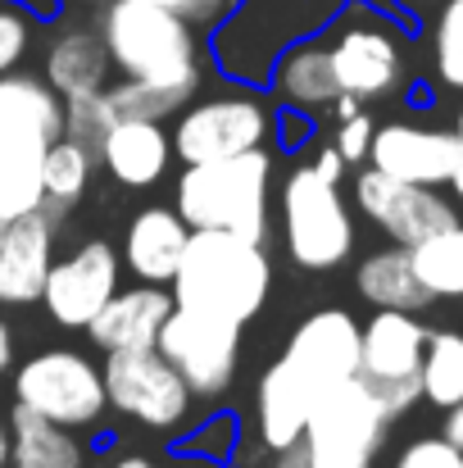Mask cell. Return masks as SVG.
<instances>
[{
	"label": "cell",
	"instance_id": "28",
	"mask_svg": "<svg viewBox=\"0 0 463 468\" xmlns=\"http://www.w3.org/2000/svg\"><path fill=\"white\" fill-rule=\"evenodd\" d=\"M91 168H96V155L68 137H59L50 151H46V164H41V191H46V205H78L82 191L91 186Z\"/></svg>",
	"mask_w": 463,
	"mask_h": 468
},
{
	"label": "cell",
	"instance_id": "20",
	"mask_svg": "<svg viewBox=\"0 0 463 468\" xmlns=\"http://www.w3.org/2000/svg\"><path fill=\"white\" fill-rule=\"evenodd\" d=\"M186 246H191V228H186V218H182L177 209H168V205H151V209H137V218L128 223V237H123V264L137 273V282L173 287Z\"/></svg>",
	"mask_w": 463,
	"mask_h": 468
},
{
	"label": "cell",
	"instance_id": "43",
	"mask_svg": "<svg viewBox=\"0 0 463 468\" xmlns=\"http://www.w3.org/2000/svg\"><path fill=\"white\" fill-rule=\"evenodd\" d=\"M9 464V428L0 423V468Z\"/></svg>",
	"mask_w": 463,
	"mask_h": 468
},
{
	"label": "cell",
	"instance_id": "10",
	"mask_svg": "<svg viewBox=\"0 0 463 468\" xmlns=\"http://www.w3.org/2000/svg\"><path fill=\"white\" fill-rule=\"evenodd\" d=\"M359 346H363V327L345 310H313L291 332L282 359L268 368L318 405L331 387L359 378Z\"/></svg>",
	"mask_w": 463,
	"mask_h": 468
},
{
	"label": "cell",
	"instance_id": "34",
	"mask_svg": "<svg viewBox=\"0 0 463 468\" xmlns=\"http://www.w3.org/2000/svg\"><path fill=\"white\" fill-rule=\"evenodd\" d=\"M395 468H463V451H455L446 437H418L400 451Z\"/></svg>",
	"mask_w": 463,
	"mask_h": 468
},
{
	"label": "cell",
	"instance_id": "11",
	"mask_svg": "<svg viewBox=\"0 0 463 468\" xmlns=\"http://www.w3.org/2000/svg\"><path fill=\"white\" fill-rule=\"evenodd\" d=\"M273 137V114L259 96H214L195 101L177 123H173V155L182 164H218L237 159L246 151H264Z\"/></svg>",
	"mask_w": 463,
	"mask_h": 468
},
{
	"label": "cell",
	"instance_id": "25",
	"mask_svg": "<svg viewBox=\"0 0 463 468\" xmlns=\"http://www.w3.org/2000/svg\"><path fill=\"white\" fill-rule=\"evenodd\" d=\"M359 282V296L373 305V310H405L418 314L423 305H432V292L418 282L414 273V260H409V246H391V250H377L359 264L354 273Z\"/></svg>",
	"mask_w": 463,
	"mask_h": 468
},
{
	"label": "cell",
	"instance_id": "17",
	"mask_svg": "<svg viewBox=\"0 0 463 468\" xmlns=\"http://www.w3.org/2000/svg\"><path fill=\"white\" fill-rule=\"evenodd\" d=\"M368 164L418 186H450L459 168V137L446 128H418V123H386L373 133Z\"/></svg>",
	"mask_w": 463,
	"mask_h": 468
},
{
	"label": "cell",
	"instance_id": "12",
	"mask_svg": "<svg viewBox=\"0 0 463 468\" xmlns=\"http://www.w3.org/2000/svg\"><path fill=\"white\" fill-rule=\"evenodd\" d=\"M105 391L110 405L128 419H137L142 428L154 432H177L191 414V387L182 382V373L154 350H114L105 355Z\"/></svg>",
	"mask_w": 463,
	"mask_h": 468
},
{
	"label": "cell",
	"instance_id": "31",
	"mask_svg": "<svg viewBox=\"0 0 463 468\" xmlns=\"http://www.w3.org/2000/svg\"><path fill=\"white\" fill-rule=\"evenodd\" d=\"M437 73L463 91V0H446L437 18Z\"/></svg>",
	"mask_w": 463,
	"mask_h": 468
},
{
	"label": "cell",
	"instance_id": "9",
	"mask_svg": "<svg viewBox=\"0 0 463 468\" xmlns=\"http://www.w3.org/2000/svg\"><path fill=\"white\" fill-rule=\"evenodd\" d=\"M14 405L59 423V428H91L105 405V373L78 350H41L14 373Z\"/></svg>",
	"mask_w": 463,
	"mask_h": 468
},
{
	"label": "cell",
	"instance_id": "23",
	"mask_svg": "<svg viewBox=\"0 0 463 468\" xmlns=\"http://www.w3.org/2000/svg\"><path fill=\"white\" fill-rule=\"evenodd\" d=\"M273 87L282 91V101L291 110H331L341 101V82H336V69H331V50L322 41H296L278 69H273Z\"/></svg>",
	"mask_w": 463,
	"mask_h": 468
},
{
	"label": "cell",
	"instance_id": "8",
	"mask_svg": "<svg viewBox=\"0 0 463 468\" xmlns=\"http://www.w3.org/2000/svg\"><path fill=\"white\" fill-rule=\"evenodd\" d=\"M427 336L432 332L405 310H377L363 323L359 378L382 400L391 423L423 400V350H427Z\"/></svg>",
	"mask_w": 463,
	"mask_h": 468
},
{
	"label": "cell",
	"instance_id": "40",
	"mask_svg": "<svg viewBox=\"0 0 463 468\" xmlns=\"http://www.w3.org/2000/svg\"><path fill=\"white\" fill-rule=\"evenodd\" d=\"M14 5H23L32 18H50L55 14V0H14Z\"/></svg>",
	"mask_w": 463,
	"mask_h": 468
},
{
	"label": "cell",
	"instance_id": "33",
	"mask_svg": "<svg viewBox=\"0 0 463 468\" xmlns=\"http://www.w3.org/2000/svg\"><path fill=\"white\" fill-rule=\"evenodd\" d=\"M191 460H214V464H223L232 451H237V419L232 414H214L209 423H200V432L182 446Z\"/></svg>",
	"mask_w": 463,
	"mask_h": 468
},
{
	"label": "cell",
	"instance_id": "47",
	"mask_svg": "<svg viewBox=\"0 0 463 468\" xmlns=\"http://www.w3.org/2000/svg\"><path fill=\"white\" fill-rule=\"evenodd\" d=\"M455 137H459V155H463V114H459V123H455Z\"/></svg>",
	"mask_w": 463,
	"mask_h": 468
},
{
	"label": "cell",
	"instance_id": "44",
	"mask_svg": "<svg viewBox=\"0 0 463 468\" xmlns=\"http://www.w3.org/2000/svg\"><path fill=\"white\" fill-rule=\"evenodd\" d=\"M450 186H455V200L463 205V155H459V168H455V177H450Z\"/></svg>",
	"mask_w": 463,
	"mask_h": 468
},
{
	"label": "cell",
	"instance_id": "45",
	"mask_svg": "<svg viewBox=\"0 0 463 468\" xmlns=\"http://www.w3.org/2000/svg\"><path fill=\"white\" fill-rule=\"evenodd\" d=\"M114 468H154L151 460H142V455H128V460H119Z\"/></svg>",
	"mask_w": 463,
	"mask_h": 468
},
{
	"label": "cell",
	"instance_id": "37",
	"mask_svg": "<svg viewBox=\"0 0 463 468\" xmlns=\"http://www.w3.org/2000/svg\"><path fill=\"white\" fill-rule=\"evenodd\" d=\"M264 468H318V464L309 460V451L296 441V446H287V451H268Z\"/></svg>",
	"mask_w": 463,
	"mask_h": 468
},
{
	"label": "cell",
	"instance_id": "15",
	"mask_svg": "<svg viewBox=\"0 0 463 468\" xmlns=\"http://www.w3.org/2000/svg\"><path fill=\"white\" fill-rule=\"evenodd\" d=\"M119 273H123V260L114 255L110 241H82L73 255L55 260L41 292L46 314L59 327H91V318L114 301Z\"/></svg>",
	"mask_w": 463,
	"mask_h": 468
},
{
	"label": "cell",
	"instance_id": "6",
	"mask_svg": "<svg viewBox=\"0 0 463 468\" xmlns=\"http://www.w3.org/2000/svg\"><path fill=\"white\" fill-rule=\"evenodd\" d=\"M282 241L309 273H327L354 250L350 200L341 196V182L322 177L313 164H300L282 186Z\"/></svg>",
	"mask_w": 463,
	"mask_h": 468
},
{
	"label": "cell",
	"instance_id": "19",
	"mask_svg": "<svg viewBox=\"0 0 463 468\" xmlns=\"http://www.w3.org/2000/svg\"><path fill=\"white\" fill-rule=\"evenodd\" d=\"M173 310H177V301H173L168 287H151V282L119 287L114 301L91 318L87 332L105 355H114V350H154Z\"/></svg>",
	"mask_w": 463,
	"mask_h": 468
},
{
	"label": "cell",
	"instance_id": "18",
	"mask_svg": "<svg viewBox=\"0 0 463 468\" xmlns=\"http://www.w3.org/2000/svg\"><path fill=\"white\" fill-rule=\"evenodd\" d=\"M55 218L46 209L23 214L0 237V305H32L55 269Z\"/></svg>",
	"mask_w": 463,
	"mask_h": 468
},
{
	"label": "cell",
	"instance_id": "2",
	"mask_svg": "<svg viewBox=\"0 0 463 468\" xmlns=\"http://www.w3.org/2000/svg\"><path fill=\"white\" fill-rule=\"evenodd\" d=\"M64 137V96L32 73H0V218L37 214L46 151Z\"/></svg>",
	"mask_w": 463,
	"mask_h": 468
},
{
	"label": "cell",
	"instance_id": "48",
	"mask_svg": "<svg viewBox=\"0 0 463 468\" xmlns=\"http://www.w3.org/2000/svg\"><path fill=\"white\" fill-rule=\"evenodd\" d=\"M5 228H9V218H0V237H5Z\"/></svg>",
	"mask_w": 463,
	"mask_h": 468
},
{
	"label": "cell",
	"instance_id": "21",
	"mask_svg": "<svg viewBox=\"0 0 463 468\" xmlns=\"http://www.w3.org/2000/svg\"><path fill=\"white\" fill-rule=\"evenodd\" d=\"M173 137L154 119H119L100 146V164L123 186H154L168 173Z\"/></svg>",
	"mask_w": 463,
	"mask_h": 468
},
{
	"label": "cell",
	"instance_id": "24",
	"mask_svg": "<svg viewBox=\"0 0 463 468\" xmlns=\"http://www.w3.org/2000/svg\"><path fill=\"white\" fill-rule=\"evenodd\" d=\"M9 464L14 468H82L87 451L73 428H59L23 405L9 414Z\"/></svg>",
	"mask_w": 463,
	"mask_h": 468
},
{
	"label": "cell",
	"instance_id": "13",
	"mask_svg": "<svg viewBox=\"0 0 463 468\" xmlns=\"http://www.w3.org/2000/svg\"><path fill=\"white\" fill-rule=\"evenodd\" d=\"M159 355L182 373V382L191 387V396L200 400H218L232 378H237V355H241V323L218 318V314L200 310H173L159 336Z\"/></svg>",
	"mask_w": 463,
	"mask_h": 468
},
{
	"label": "cell",
	"instance_id": "3",
	"mask_svg": "<svg viewBox=\"0 0 463 468\" xmlns=\"http://www.w3.org/2000/svg\"><path fill=\"white\" fill-rule=\"evenodd\" d=\"M268 287L273 264L259 241H246L237 232H191V246L168 292L182 310L218 314L246 327L264 310Z\"/></svg>",
	"mask_w": 463,
	"mask_h": 468
},
{
	"label": "cell",
	"instance_id": "36",
	"mask_svg": "<svg viewBox=\"0 0 463 468\" xmlns=\"http://www.w3.org/2000/svg\"><path fill=\"white\" fill-rule=\"evenodd\" d=\"M154 5H168V9H177L191 27H205V23H223V14H227L232 0H154Z\"/></svg>",
	"mask_w": 463,
	"mask_h": 468
},
{
	"label": "cell",
	"instance_id": "4",
	"mask_svg": "<svg viewBox=\"0 0 463 468\" xmlns=\"http://www.w3.org/2000/svg\"><path fill=\"white\" fill-rule=\"evenodd\" d=\"M268 191H273V155L246 151L218 164H186L177 177V214L191 232H237L246 241L268 237Z\"/></svg>",
	"mask_w": 463,
	"mask_h": 468
},
{
	"label": "cell",
	"instance_id": "1",
	"mask_svg": "<svg viewBox=\"0 0 463 468\" xmlns=\"http://www.w3.org/2000/svg\"><path fill=\"white\" fill-rule=\"evenodd\" d=\"M96 32L105 37V50L128 82H146L182 101L195 96L200 46H195V27L177 9L154 0H110L100 9Z\"/></svg>",
	"mask_w": 463,
	"mask_h": 468
},
{
	"label": "cell",
	"instance_id": "46",
	"mask_svg": "<svg viewBox=\"0 0 463 468\" xmlns=\"http://www.w3.org/2000/svg\"><path fill=\"white\" fill-rule=\"evenodd\" d=\"M186 468H223V464H214V460H191Z\"/></svg>",
	"mask_w": 463,
	"mask_h": 468
},
{
	"label": "cell",
	"instance_id": "29",
	"mask_svg": "<svg viewBox=\"0 0 463 468\" xmlns=\"http://www.w3.org/2000/svg\"><path fill=\"white\" fill-rule=\"evenodd\" d=\"M114 123H119V114H114V105H110L105 91L64 101V137L78 142V146H87L96 159H100V146H105V137H110Z\"/></svg>",
	"mask_w": 463,
	"mask_h": 468
},
{
	"label": "cell",
	"instance_id": "39",
	"mask_svg": "<svg viewBox=\"0 0 463 468\" xmlns=\"http://www.w3.org/2000/svg\"><path fill=\"white\" fill-rule=\"evenodd\" d=\"M441 437H446L455 451H463V405L450 410V419H446V432H441Z\"/></svg>",
	"mask_w": 463,
	"mask_h": 468
},
{
	"label": "cell",
	"instance_id": "26",
	"mask_svg": "<svg viewBox=\"0 0 463 468\" xmlns=\"http://www.w3.org/2000/svg\"><path fill=\"white\" fill-rule=\"evenodd\" d=\"M409 260H414V273L418 282L437 296H463V218L455 228L409 246Z\"/></svg>",
	"mask_w": 463,
	"mask_h": 468
},
{
	"label": "cell",
	"instance_id": "5",
	"mask_svg": "<svg viewBox=\"0 0 463 468\" xmlns=\"http://www.w3.org/2000/svg\"><path fill=\"white\" fill-rule=\"evenodd\" d=\"M331 14L327 0H246L232 14H223V27L214 37V59L237 82H273L278 59L305 41L309 32Z\"/></svg>",
	"mask_w": 463,
	"mask_h": 468
},
{
	"label": "cell",
	"instance_id": "38",
	"mask_svg": "<svg viewBox=\"0 0 463 468\" xmlns=\"http://www.w3.org/2000/svg\"><path fill=\"white\" fill-rule=\"evenodd\" d=\"M313 168H318L322 177H331V182H341L350 164H345V155H341L336 146H327V151H318V159H313Z\"/></svg>",
	"mask_w": 463,
	"mask_h": 468
},
{
	"label": "cell",
	"instance_id": "7",
	"mask_svg": "<svg viewBox=\"0 0 463 468\" xmlns=\"http://www.w3.org/2000/svg\"><path fill=\"white\" fill-rule=\"evenodd\" d=\"M391 419L363 378L331 387L305 423L300 446L318 468H373Z\"/></svg>",
	"mask_w": 463,
	"mask_h": 468
},
{
	"label": "cell",
	"instance_id": "22",
	"mask_svg": "<svg viewBox=\"0 0 463 468\" xmlns=\"http://www.w3.org/2000/svg\"><path fill=\"white\" fill-rule=\"evenodd\" d=\"M110 50H105V37L91 32V27H64L50 50H46V82L73 101V96H91V91H105L110 82Z\"/></svg>",
	"mask_w": 463,
	"mask_h": 468
},
{
	"label": "cell",
	"instance_id": "42",
	"mask_svg": "<svg viewBox=\"0 0 463 468\" xmlns=\"http://www.w3.org/2000/svg\"><path fill=\"white\" fill-rule=\"evenodd\" d=\"M282 128H287V146H296V142H300V133H305V123H296L291 114L282 119Z\"/></svg>",
	"mask_w": 463,
	"mask_h": 468
},
{
	"label": "cell",
	"instance_id": "14",
	"mask_svg": "<svg viewBox=\"0 0 463 468\" xmlns=\"http://www.w3.org/2000/svg\"><path fill=\"white\" fill-rule=\"evenodd\" d=\"M354 205L395 241V246H418L446 228L459 223V205L446 200L437 186H418V182H400L382 168H363L354 177Z\"/></svg>",
	"mask_w": 463,
	"mask_h": 468
},
{
	"label": "cell",
	"instance_id": "41",
	"mask_svg": "<svg viewBox=\"0 0 463 468\" xmlns=\"http://www.w3.org/2000/svg\"><path fill=\"white\" fill-rule=\"evenodd\" d=\"M9 359H14V341H9V327L0 323V378H5V368H9Z\"/></svg>",
	"mask_w": 463,
	"mask_h": 468
},
{
	"label": "cell",
	"instance_id": "30",
	"mask_svg": "<svg viewBox=\"0 0 463 468\" xmlns=\"http://www.w3.org/2000/svg\"><path fill=\"white\" fill-rule=\"evenodd\" d=\"M105 96H110V105H114L119 119H154V123L186 105L173 91H159V87H146V82H128V78L119 87H105Z\"/></svg>",
	"mask_w": 463,
	"mask_h": 468
},
{
	"label": "cell",
	"instance_id": "35",
	"mask_svg": "<svg viewBox=\"0 0 463 468\" xmlns=\"http://www.w3.org/2000/svg\"><path fill=\"white\" fill-rule=\"evenodd\" d=\"M373 119L359 110L354 119H345L341 128H336V151L345 155V164H363L368 159V151H373Z\"/></svg>",
	"mask_w": 463,
	"mask_h": 468
},
{
	"label": "cell",
	"instance_id": "32",
	"mask_svg": "<svg viewBox=\"0 0 463 468\" xmlns=\"http://www.w3.org/2000/svg\"><path fill=\"white\" fill-rule=\"evenodd\" d=\"M32 14L14 0H0V73H14L32 46Z\"/></svg>",
	"mask_w": 463,
	"mask_h": 468
},
{
	"label": "cell",
	"instance_id": "16",
	"mask_svg": "<svg viewBox=\"0 0 463 468\" xmlns=\"http://www.w3.org/2000/svg\"><path fill=\"white\" fill-rule=\"evenodd\" d=\"M331 69H336V82H341V96H354V101H377V96H391L400 91L405 82V50L400 41L373 23V18H350L336 37H331Z\"/></svg>",
	"mask_w": 463,
	"mask_h": 468
},
{
	"label": "cell",
	"instance_id": "27",
	"mask_svg": "<svg viewBox=\"0 0 463 468\" xmlns=\"http://www.w3.org/2000/svg\"><path fill=\"white\" fill-rule=\"evenodd\" d=\"M423 400L455 410L463 405V332H432L423 350Z\"/></svg>",
	"mask_w": 463,
	"mask_h": 468
}]
</instances>
